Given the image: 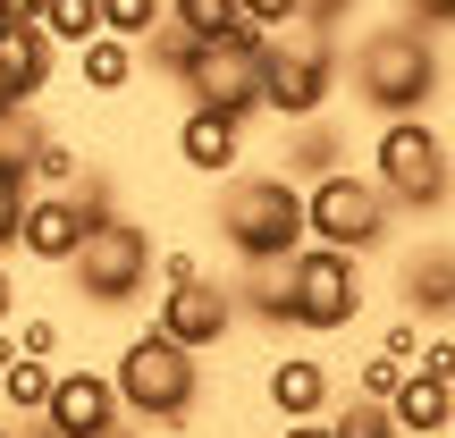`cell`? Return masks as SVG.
<instances>
[{
  "label": "cell",
  "mask_w": 455,
  "mask_h": 438,
  "mask_svg": "<svg viewBox=\"0 0 455 438\" xmlns=\"http://www.w3.org/2000/svg\"><path fill=\"white\" fill-rule=\"evenodd\" d=\"M261 396H270L278 422H312V413L338 405V371H329L321 354H278L270 379H261Z\"/></svg>",
  "instance_id": "obj_14"
},
{
  "label": "cell",
  "mask_w": 455,
  "mask_h": 438,
  "mask_svg": "<svg viewBox=\"0 0 455 438\" xmlns=\"http://www.w3.org/2000/svg\"><path fill=\"white\" fill-rule=\"evenodd\" d=\"M110 396H118V413H127V422L178 430L186 413L203 405V354H195V346H178L169 329L144 321L127 346H118V362H110Z\"/></svg>",
  "instance_id": "obj_3"
},
{
  "label": "cell",
  "mask_w": 455,
  "mask_h": 438,
  "mask_svg": "<svg viewBox=\"0 0 455 438\" xmlns=\"http://www.w3.org/2000/svg\"><path fill=\"white\" fill-rule=\"evenodd\" d=\"M34 9H43V0H0V26H26Z\"/></svg>",
  "instance_id": "obj_35"
},
{
  "label": "cell",
  "mask_w": 455,
  "mask_h": 438,
  "mask_svg": "<svg viewBox=\"0 0 455 438\" xmlns=\"http://www.w3.org/2000/svg\"><path fill=\"white\" fill-rule=\"evenodd\" d=\"M34 26H43L60 51H76V43H93V34H101V0H43Z\"/></svg>",
  "instance_id": "obj_22"
},
{
  "label": "cell",
  "mask_w": 455,
  "mask_h": 438,
  "mask_svg": "<svg viewBox=\"0 0 455 438\" xmlns=\"http://www.w3.org/2000/svg\"><path fill=\"white\" fill-rule=\"evenodd\" d=\"M93 438H135V430H127V422H110V430H93Z\"/></svg>",
  "instance_id": "obj_38"
},
{
  "label": "cell",
  "mask_w": 455,
  "mask_h": 438,
  "mask_svg": "<svg viewBox=\"0 0 455 438\" xmlns=\"http://www.w3.org/2000/svg\"><path fill=\"white\" fill-rule=\"evenodd\" d=\"M178 93L195 101V110H220V118H236V127H253L261 118V34L236 26V34H220V43H195Z\"/></svg>",
  "instance_id": "obj_9"
},
{
  "label": "cell",
  "mask_w": 455,
  "mask_h": 438,
  "mask_svg": "<svg viewBox=\"0 0 455 438\" xmlns=\"http://www.w3.org/2000/svg\"><path fill=\"white\" fill-rule=\"evenodd\" d=\"M178 161L195 169V178H228V169L244 161V127H236V118H220V110H195V101H186V118H178Z\"/></svg>",
  "instance_id": "obj_17"
},
{
  "label": "cell",
  "mask_w": 455,
  "mask_h": 438,
  "mask_svg": "<svg viewBox=\"0 0 455 438\" xmlns=\"http://www.w3.org/2000/svg\"><path fill=\"white\" fill-rule=\"evenodd\" d=\"M161 17H169V0H101V34H127V43H144Z\"/></svg>",
  "instance_id": "obj_27"
},
{
  "label": "cell",
  "mask_w": 455,
  "mask_h": 438,
  "mask_svg": "<svg viewBox=\"0 0 455 438\" xmlns=\"http://www.w3.org/2000/svg\"><path fill=\"white\" fill-rule=\"evenodd\" d=\"M135 438H144V430H135Z\"/></svg>",
  "instance_id": "obj_43"
},
{
  "label": "cell",
  "mask_w": 455,
  "mask_h": 438,
  "mask_svg": "<svg viewBox=\"0 0 455 438\" xmlns=\"http://www.w3.org/2000/svg\"><path fill=\"white\" fill-rule=\"evenodd\" d=\"M135 76H144V60H135L127 34H93V43H76V84H84V93H127Z\"/></svg>",
  "instance_id": "obj_19"
},
{
  "label": "cell",
  "mask_w": 455,
  "mask_h": 438,
  "mask_svg": "<svg viewBox=\"0 0 455 438\" xmlns=\"http://www.w3.org/2000/svg\"><path fill=\"white\" fill-rule=\"evenodd\" d=\"M9 110H17V101H9V84H0V118H9Z\"/></svg>",
  "instance_id": "obj_39"
},
{
  "label": "cell",
  "mask_w": 455,
  "mask_h": 438,
  "mask_svg": "<svg viewBox=\"0 0 455 438\" xmlns=\"http://www.w3.org/2000/svg\"><path fill=\"white\" fill-rule=\"evenodd\" d=\"M329 101H338V34H321V26L261 34V110L287 127V118H312Z\"/></svg>",
  "instance_id": "obj_7"
},
{
  "label": "cell",
  "mask_w": 455,
  "mask_h": 438,
  "mask_svg": "<svg viewBox=\"0 0 455 438\" xmlns=\"http://www.w3.org/2000/svg\"><path fill=\"white\" fill-rule=\"evenodd\" d=\"M278 287H287V329L304 338H338V329L363 321L371 287H363V253H338V244H295L278 261Z\"/></svg>",
  "instance_id": "obj_4"
},
{
  "label": "cell",
  "mask_w": 455,
  "mask_h": 438,
  "mask_svg": "<svg viewBox=\"0 0 455 438\" xmlns=\"http://www.w3.org/2000/svg\"><path fill=\"white\" fill-rule=\"evenodd\" d=\"M278 169H287L295 186H312V178H329V169H346V118H338V110L287 118V144H278Z\"/></svg>",
  "instance_id": "obj_16"
},
{
  "label": "cell",
  "mask_w": 455,
  "mask_h": 438,
  "mask_svg": "<svg viewBox=\"0 0 455 438\" xmlns=\"http://www.w3.org/2000/svg\"><path fill=\"white\" fill-rule=\"evenodd\" d=\"M169 26H186L195 43H220V34L244 26V9L236 0H169Z\"/></svg>",
  "instance_id": "obj_25"
},
{
  "label": "cell",
  "mask_w": 455,
  "mask_h": 438,
  "mask_svg": "<svg viewBox=\"0 0 455 438\" xmlns=\"http://www.w3.org/2000/svg\"><path fill=\"white\" fill-rule=\"evenodd\" d=\"M9 338H17V354H34V362H60V321H43V312H26V321H9Z\"/></svg>",
  "instance_id": "obj_28"
},
{
  "label": "cell",
  "mask_w": 455,
  "mask_h": 438,
  "mask_svg": "<svg viewBox=\"0 0 455 438\" xmlns=\"http://www.w3.org/2000/svg\"><path fill=\"white\" fill-rule=\"evenodd\" d=\"M51 76H60V43H51L43 26H0V84H9V101H43Z\"/></svg>",
  "instance_id": "obj_15"
},
{
  "label": "cell",
  "mask_w": 455,
  "mask_h": 438,
  "mask_svg": "<svg viewBox=\"0 0 455 438\" xmlns=\"http://www.w3.org/2000/svg\"><path fill=\"white\" fill-rule=\"evenodd\" d=\"M152 253H161L152 227L127 219V211L110 203V211L84 227V244L68 253V278H76V295H84L93 312H118V304H135V295L152 287Z\"/></svg>",
  "instance_id": "obj_6"
},
{
  "label": "cell",
  "mask_w": 455,
  "mask_h": 438,
  "mask_svg": "<svg viewBox=\"0 0 455 438\" xmlns=\"http://www.w3.org/2000/svg\"><path fill=\"white\" fill-rule=\"evenodd\" d=\"M101 211H110V186H101L93 169H84L68 195H43V186H34L26 211H17V253L43 261V270H68V253L84 244V227H93Z\"/></svg>",
  "instance_id": "obj_10"
},
{
  "label": "cell",
  "mask_w": 455,
  "mask_h": 438,
  "mask_svg": "<svg viewBox=\"0 0 455 438\" xmlns=\"http://www.w3.org/2000/svg\"><path fill=\"white\" fill-rule=\"evenodd\" d=\"M388 422H396V438H439L455 422V388H447V379L405 371V379H396V396H388Z\"/></svg>",
  "instance_id": "obj_18"
},
{
  "label": "cell",
  "mask_w": 455,
  "mask_h": 438,
  "mask_svg": "<svg viewBox=\"0 0 455 438\" xmlns=\"http://www.w3.org/2000/svg\"><path fill=\"white\" fill-rule=\"evenodd\" d=\"M396 17L422 34H455V0H396Z\"/></svg>",
  "instance_id": "obj_31"
},
{
  "label": "cell",
  "mask_w": 455,
  "mask_h": 438,
  "mask_svg": "<svg viewBox=\"0 0 455 438\" xmlns=\"http://www.w3.org/2000/svg\"><path fill=\"white\" fill-rule=\"evenodd\" d=\"M17 438H43V430H34V422H26V430H17Z\"/></svg>",
  "instance_id": "obj_41"
},
{
  "label": "cell",
  "mask_w": 455,
  "mask_h": 438,
  "mask_svg": "<svg viewBox=\"0 0 455 438\" xmlns=\"http://www.w3.org/2000/svg\"><path fill=\"white\" fill-rule=\"evenodd\" d=\"M321 422H329V438H396V422H388L379 396H346V405L321 413Z\"/></svg>",
  "instance_id": "obj_26"
},
{
  "label": "cell",
  "mask_w": 455,
  "mask_h": 438,
  "mask_svg": "<svg viewBox=\"0 0 455 438\" xmlns=\"http://www.w3.org/2000/svg\"><path fill=\"white\" fill-rule=\"evenodd\" d=\"M51 371H60V362L9 354V362H0V405H9L17 422H34V413H43V396H51Z\"/></svg>",
  "instance_id": "obj_20"
},
{
  "label": "cell",
  "mask_w": 455,
  "mask_h": 438,
  "mask_svg": "<svg viewBox=\"0 0 455 438\" xmlns=\"http://www.w3.org/2000/svg\"><path fill=\"white\" fill-rule=\"evenodd\" d=\"M278 438H329V422H321V413H312V422H287Z\"/></svg>",
  "instance_id": "obj_37"
},
{
  "label": "cell",
  "mask_w": 455,
  "mask_h": 438,
  "mask_svg": "<svg viewBox=\"0 0 455 438\" xmlns=\"http://www.w3.org/2000/svg\"><path fill=\"white\" fill-rule=\"evenodd\" d=\"M0 438H17V430H9V413H0Z\"/></svg>",
  "instance_id": "obj_40"
},
{
  "label": "cell",
  "mask_w": 455,
  "mask_h": 438,
  "mask_svg": "<svg viewBox=\"0 0 455 438\" xmlns=\"http://www.w3.org/2000/svg\"><path fill=\"white\" fill-rule=\"evenodd\" d=\"M152 329H169L178 346H195V354H212L220 338H236V295H228V278H186V287H161V312H152Z\"/></svg>",
  "instance_id": "obj_11"
},
{
  "label": "cell",
  "mask_w": 455,
  "mask_h": 438,
  "mask_svg": "<svg viewBox=\"0 0 455 438\" xmlns=\"http://www.w3.org/2000/svg\"><path fill=\"white\" fill-rule=\"evenodd\" d=\"M396 379H405V362H396V354H371V362L355 371V396H379V405H388V396H396Z\"/></svg>",
  "instance_id": "obj_30"
},
{
  "label": "cell",
  "mask_w": 455,
  "mask_h": 438,
  "mask_svg": "<svg viewBox=\"0 0 455 438\" xmlns=\"http://www.w3.org/2000/svg\"><path fill=\"white\" fill-rule=\"evenodd\" d=\"M212 227H220L228 253H236V270H270V261H287L304 244V186L287 169H253V178L228 169V186L212 203Z\"/></svg>",
  "instance_id": "obj_2"
},
{
  "label": "cell",
  "mask_w": 455,
  "mask_h": 438,
  "mask_svg": "<svg viewBox=\"0 0 455 438\" xmlns=\"http://www.w3.org/2000/svg\"><path fill=\"white\" fill-rule=\"evenodd\" d=\"M26 178L34 186H43V195H68V186H76L84 178V161H76V144H68V135H34V144H26Z\"/></svg>",
  "instance_id": "obj_21"
},
{
  "label": "cell",
  "mask_w": 455,
  "mask_h": 438,
  "mask_svg": "<svg viewBox=\"0 0 455 438\" xmlns=\"http://www.w3.org/2000/svg\"><path fill=\"white\" fill-rule=\"evenodd\" d=\"M26 195H34L26 152H17V144H0V261L17 253V211H26Z\"/></svg>",
  "instance_id": "obj_24"
},
{
  "label": "cell",
  "mask_w": 455,
  "mask_h": 438,
  "mask_svg": "<svg viewBox=\"0 0 455 438\" xmlns=\"http://www.w3.org/2000/svg\"><path fill=\"white\" fill-rule=\"evenodd\" d=\"M396 227V203L371 186V169H329L304 186V244H338V253H379Z\"/></svg>",
  "instance_id": "obj_8"
},
{
  "label": "cell",
  "mask_w": 455,
  "mask_h": 438,
  "mask_svg": "<svg viewBox=\"0 0 455 438\" xmlns=\"http://www.w3.org/2000/svg\"><path fill=\"white\" fill-rule=\"evenodd\" d=\"M439 438H455V422H447V430H439Z\"/></svg>",
  "instance_id": "obj_42"
},
{
  "label": "cell",
  "mask_w": 455,
  "mask_h": 438,
  "mask_svg": "<svg viewBox=\"0 0 455 438\" xmlns=\"http://www.w3.org/2000/svg\"><path fill=\"white\" fill-rule=\"evenodd\" d=\"M371 186L396 203V211H447V195H455L447 135L430 127L422 110H413V118H379V135H371Z\"/></svg>",
  "instance_id": "obj_5"
},
{
  "label": "cell",
  "mask_w": 455,
  "mask_h": 438,
  "mask_svg": "<svg viewBox=\"0 0 455 438\" xmlns=\"http://www.w3.org/2000/svg\"><path fill=\"white\" fill-rule=\"evenodd\" d=\"M110 422H127L118 396H110V371H84V362L76 371H51V396H43V413H34L43 438H93Z\"/></svg>",
  "instance_id": "obj_12"
},
{
  "label": "cell",
  "mask_w": 455,
  "mask_h": 438,
  "mask_svg": "<svg viewBox=\"0 0 455 438\" xmlns=\"http://www.w3.org/2000/svg\"><path fill=\"white\" fill-rule=\"evenodd\" d=\"M405 371H422V379H447V388H455V338H447V329H439V338H422Z\"/></svg>",
  "instance_id": "obj_29"
},
{
  "label": "cell",
  "mask_w": 455,
  "mask_h": 438,
  "mask_svg": "<svg viewBox=\"0 0 455 438\" xmlns=\"http://www.w3.org/2000/svg\"><path fill=\"white\" fill-rule=\"evenodd\" d=\"M0 321H17V278H9V261H0Z\"/></svg>",
  "instance_id": "obj_36"
},
{
  "label": "cell",
  "mask_w": 455,
  "mask_h": 438,
  "mask_svg": "<svg viewBox=\"0 0 455 438\" xmlns=\"http://www.w3.org/2000/svg\"><path fill=\"white\" fill-rule=\"evenodd\" d=\"M413 346H422V321H405V312H396V329H388V338H379V354L413 362Z\"/></svg>",
  "instance_id": "obj_34"
},
{
  "label": "cell",
  "mask_w": 455,
  "mask_h": 438,
  "mask_svg": "<svg viewBox=\"0 0 455 438\" xmlns=\"http://www.w3.org/2000/svg\"><path fill=\"white\" fill-rule=\"evenodd\" d=\"M338 84H355V101L371 118H413L439 101L447 84V60H439V34L405 26V17H388V26H363L355 51H346Z\"/></svg>",
  "instance_id": "obj_1"
},
{
  "label": "cell",
  "mask_w": 455,
  "mask_h": 438,
  "mask_svg": "<svg viewBox=\"0 0 455 438\" xmlns=\"http://www.w3.org/2000/svg\"><path fill=\"white\" fill-rule=\"evenodd\" d=\"M228 295H236V321L287 329V287H278V261H270V270H244V287H228Z\"/></svg>",
  "instance_id": "obj_23"
},
{
  "label": "cell",
  "mask_w": 455,
  "mask_h": 438,
  "mask_svg": "<svg viewBox=\"0 0 455 438\" xmlns=\"http://www.w3.org/2000/svg\"><path fill=\"white\" fill-rule=\"evenodd\" d=\"M355 9H363V0H295V26H321V34H338Z\"/></svg>",
  "instance_id": "obj_32"
},
{
  "label": "cell",
  "mask_w": 455,
  "mask_h": 438,
  "mask_svg": "<svg viewBox=\"0 0 455 438\" xmlns=\"http://www.w3.org/2000/svg\"><path fill=\"white\" fill-rule=\"evenodd\" d=\"M396 304H405V321H422V329L455 321V244H413V253L396 261Z\"/></svg>",
  "instance_id": "obj_13"
},
{
  "label": "cell",
  "mask_w": 455,
  "mask_h": 438,
  "mask_svg": "<svg viewBox=\"0 0 455 438\" xmlns=\"http://www.w3.org/2000/svg\"><path fill=\"white\" fill-rule=\"evenodd\" d=\"M244 9V26L253 34H278V26H295V0H236Z\"/></svg>",
  "instance_id": "obj_33"
}]
</instances>
